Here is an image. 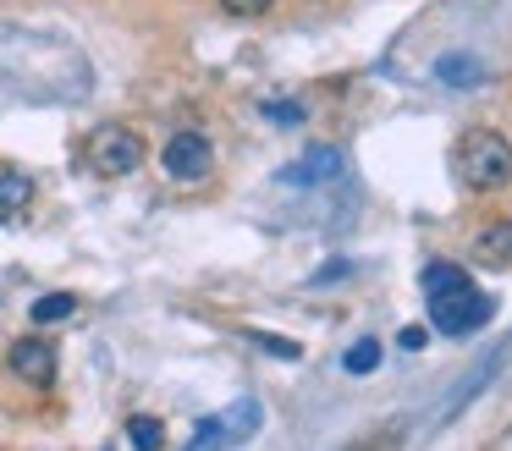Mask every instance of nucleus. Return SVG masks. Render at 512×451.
I'll return each instance as SVG.
<instances>
[{
	"instance_id": "5",
	"label": "nucleus",
	"mask_w": 512,
	"mask_h": 451,
	"mask_svg": "<svg viewBox=\"0 0 512 451\" xmlns=\"http://www.w3.org/2000/svg\"><path fill=\"white\" fill-rule=\"evenodd\" d=\"M6 363H12V374H17V380H28V385H56V347L39 341V336H23Z\"/></svg>"
},
{
	"instance_id": "12",
	"label": "nucleus",
	"mask_w": 512,
	"mask_h": 451,
	"mask_svg": "<svg viewBox=\"0 0 512 451\" xmlns=\"http://www.w3.org/2000/svg\"><path fill=\"white\" fill-rule=\"evenodd\" d=\"M78 314V297L72 292H45L34 303V325H56V319H72Z\"/></svg>"
},
{
	"instance_id": "6",
	"label": "nucleus",
	"mask_w": 512,
	"mask_h": 451,
	"mask_svg": "<svg viewBox=\"0 0 512 451\" xmlns=\"http://www.w3.org/2000/svg\"><path fill=\"white\" fill-rule=\"evenodd\" d=\"M336 171H342V149H325V143H320V149L303 154V160L292 165L287 176H281V182H292V187H314V182H331Z\"/></svg>"
},
{
	"instance_id": "17",
	"label": "nucleus",
	"mask_w": 512,
	"mask_h": 451,
	"mask_svg": "<svg viewBox=\"0 0 512 451\" xmlns=\"http://www.w3.org/2000/svg\"><path fill=\"white\" fill-rule=\"evenodd\" d=\"M265 116L276 121V127H292V121H298L303 110H298V105H276V99H270V105H265Z\"/></svg>"
},
{
	"instance_id": "1",
	"label": "nucleus",
	"mask_w": 512,
	"mask_h": 451,
	"mask_svg": "<svg viewBox=\"0 0 512 451\" xmlns=\"http://www.w3.org/2000/svg\"><path fill=\"white\" fill-rule=\"evenodd\" d=\"M452 165H457V176H463L468 193H501V187L512 182V143L501 138V132L474 127V132L457 138Z\"/></svg>"
},
{
	"instance_id": "18",
	"label": "nucleus",
	"mask_w": 512,
	"mask_h": 451,
	"mask_svg": "<svg viewBox=\"0 0 512 451\" xmlns=\"http://www.w3.org/2000/svg\"><path fill=\"white\" fill-rule=\"evenodd\" d=\"M397 341H402V347H408V352H419L424 341H430V330H424V325H408V330H402Z\"/></svg>"
},
{
	"instance_id": "8",
	"label": "nucleus",
	"mask_w": 512,
	"mask_h": 451,
	"mask_svg": "<svg viewBox=\"0 0 512 451\" xmlns=\"http://www.w3.org/2000/svg\"><path fill=\"white\" fill-rule=\"evenodd\" d=\"M28 198H34V176L17 171V165H0V215L28 209Z\"/></svg>"
},
{
	"instance_id": "3",
	"label": "nucleus",
	"mask_w": 512,
	"mask_h": 451,
	"mask_svg": "<svg viewBox=\"0 0 512 451\" xmlns=\"http://www.w3.org/2000/svg\"><path fill=\"white\" fill-rule=\"evenodd\" d=\"M89 165L100 176H133L144 165V138L133 127H94L89 132Z\"/></svg>"
},
{
	"instance_id": "4",
	"label": "nucleus",
	"mask_w": 512,
	"mask_h": 451,
	"mask_svg": "<svg viewBox=\"0 0 512 451\" xmlns=\"http://www.w3.org/2000/svg\"><path fill=\"white\" fill-rule=\"evenodd\" d=\"M160 165H166L171 182H204L215 165V149L204 132H177V138L166 143V154H160Z\"/></svg>"
},
{
	"instance_id": "11",
	"label": "nucleus",
	"mask_w": 512,
	"mask_h": 451,
	"mask_svg": "<svg viewBox=\"0 0 512 451\" xmlns=\"http://www.w3.org/2000/svg\"><path fill=\"white\" fill-rule=\"evenodd\" d=\"M127 440H133V451H160V446H166V429H160V418L133 413V418H127Z\"/></svg>"
},
{
	"instance_id": "14",
	"label": "nucleus",
	"mask_w": 512,
	"mask_h": 451,
	"mask_svg": "<svg viewBox=\"0 0 512 451\" xmlns=\"http://www.w3.org/2000/svg\"><path fill=\"white\" fill-rule=\"evenodd\" d=\"M342 369H347V374H375V369H380V341H369V336L353 341V347L342 352Z\"/></svg>"
},
{
	"instance_id": "15",
	"label": "nucleus",
	"mask_w": 512,
	"mask_h": 451,
	"mask_svg": "<svg viewBox=\"0 0 512 451\" xmlns=\"http://www.w3.org/2000/svg\"><path fill=\"white\" fill-rule=\"evenodd\" d=\"M248 341H259V347H265V352H276V358H303V347H298V341L270 336V330H248Z\"/></svg>"
},
{
	"instance_id": "10",
	"label": "nucleus",
	"mask_w": 512,
	"mask_h": 451,
	"mask_svg": "<svg viewBox=\"0 0 512 451\" xmlns=\"http://www.w3.org/2000/svg\"><path fill=\"white\" fill-rule=\"evenodd\" d=\"M419 286H424V297H441V292H452V286H468V270L463 264H424Z\"/></svg>"
},
{
	"instance_id": "9",
	"label": "nucleus",
	"mask_w": 512,
	"mask_h": 451,
	"mask_svg": "<svg viewBox=\"0 0 512 451\" xmlns=\"http://www.w3.org/2000/svg\"><path fill=\"white\" fill-rule=\"evenodd\" d=\"M485 66L474 61V55H446L441 66H435V77H441V83H452V88H474V83H485Z\"/></svg>"
},
{
	"instance_id": "2",
	"label": "nucleus",
	"mask_w": 512,
	"mask_h": 451,
	"mask_svg": "<svg viewBox=\"0 0 512 451\" xmlns=\"http://www.w3.org/2000/svg\"><path fill=\"white\" fill-rule=\"evenodd\" d=\"M496 319V297L474 292V286H452V292L430 297V325L441 336H474Z\"/></svg>"
},
{
	"instance_id": "16",
	"label": "nucleus",
	"mask_w": 512,
	"mask_h": 451,
	"mask_svg": "<svg viewBox=\"0 0 512 451\" xmlns=\"http://www.w3.org/2000/svg\"><path fill=\"white\" fill-rule=\"evenodd\" d=\"M226 11H232V17H265L270 11V0H221Z\"/></svg>"
},
{
	"instance_id": "13",
	"label": "nucleus",
	"mask_w": 512,
	"mask_h": 451,
	"mask_svg": "<svg viewBox=\"0 0 512 451\" xmlns=\"http://www.w3.org/2000/svg\"><path fill=\"white\" fill-rule=\"evenodd\" d=\"M221 429H226V440H248L259 429V402H237L232 413H221Z\"/></svg>"
},
{
	"instance_id": "7",
	"label": "nucleus",
	"mask_w": 512,
	"mask_h": 451,
	"mask_svg": "<svg viewBox=\"0 0 512 451\" xmlns=\"http://www.w3.org/2000/svg\"><path fill=\"white\" fill-rule=\"evenodd\" d=\"M474 259L490 264V270H507L512 264V220H496V226H485L474 237Z\"/></svg>"
}]
</instances>
